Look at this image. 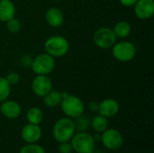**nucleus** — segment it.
<instances>
[{
  "label": "nucleus",
  "instance_id": "nucleus-16",
  "mask_svg": "<svg viewBox=\"0 0 154 153\" xmlns=\"http://www.w3.org/2000/svg\"><path fill=\"white\" fill-rule=\"evenodd\" d=\"M62 95L57 90H51L47 95L43 96V103L48 107H55L61 102Z\"/></svg>",
  "mask_w": 154,
  "mask_h": 153
},
{
  "label": "nucleus",
  "instance_id": "nucleus-2",
  "mask_svg": "<svg viewBox=\"0 0 154 153\" xmlns=\"http://www.w3.org/2000/svg\"><path fill=\"white\" fill-rule=\"evenodd\" d=\"M75 124L69 117H62L59 119L53 126V137L59 142H69L75 134Z\"/></svg>",
  "mask_w": 154,
  "mask_h": 153
},
{
  "label": "nucleus",
  "instance_id": "nucleus-24",
  "mask_svg": "<svg viewBox=\"0 0 154 153\" xmlns=\"http://www.w3.org/2000/svg\"><path fill=\"white\" fill-rule=\"evenodd\" d=\"M6 80L8 81V83L12 86V85H16L19 80H20V76L16 73V72H10L6 75L5 77Z\"/></svg>",
  "mask_w": 154,
  "mask_h": 153
},
{
  "label": "nucleus",
  "instance_id": "nucleus-7",
  "mask_svg": "<svg viewBox=\"0 0 154 153\" xmlns=\"http://www.w3.org/2000/svg\"><path fill=\"white\" fill-rule=\"evenodd\" d=\"M93 40L97 47L101 49H110L116 42L117 37L113 29L109 27H101L94 32Z\"/></svg>",
  "mask_w": 154,
  "mask_h": 153
},
{
  "label": "nucleus",
  "instance_id": "nucleus-22",
  "mask_svg": "<svg viewBox=\"0 0 154 153\" xmlns=\"http://www.w3.org/2000/svg\"><path fill=\"white\" fill-rule=\"evenodd\" d=\"M75 119H77L76 123L74 122L75 129L79 131V132H85L88 129V124H89L88 119L86 116H84L83 115H81L80 116H79V117H77Z\"/></svg>",
  "mask_w": 154,
  "mask_h": 153
},
{
  "label": "nucleus",
  "instance_id": "nucleus-4",
  "mask_svg": "<svg viewBox=\"0 0 154 153\" xmlns=\"http://www.w3.org/2000/svg\"><path fill=\"white\" fill-rule=\"evenodd\" d=\"M73 151L77 153H89L95 151L96 141L94 137L85 132L74 134L69 141Z\"/></svg>",
  "mask_w": 154,
  "mask_h": 153
},
{
  "label": "nucleus",
  "instance_id": "nucleus-14",
  "mask_svg": "<svg viewBox=\"0 0 154 153\" xmlns=\"http://www.w3.org/2000/svg\"><path fill=\"white\" fill-rule=\"evenodd\" d=\"M45 19L51 27H60L64 22V14L57 7H51L45 13Z\"/></svg>",
  "mask_w": 154,
  "mask_h": 153
},
{
  "label": "nucleus",
  "instance_id": "nucleus-18",
  "mask_svg": "<svg viewBox=\"0 0 154 153\" xmlns=\"http://www.w3.org/2000/svg\"><path fill=\"white\" fill-rule=\"evenodd\" d=\"M113 31L117 38H125L130 35L132 27L128 22L121 21V22H118L115 25Z\"/></svg>",
  "mask_w": 154,
  "mask_h": 153
},
{
  "label": "nucleus",
  "instance_id": "nucleus-26",
  "mask_svg": "<svg viewBox=\"0 0 154 153\" xmlns=\"http://www.w3.org/2000/svg\"><path fill=\"white\" fill-rule=\"evenodd\" d=\"M121 5L125 6V7H131L134 6L138 0H119Z\"/></svg>",
  "mask_w": 154,
  "mask_h": 153
},
{
  "label": "nucleus",
  "instance_id": "nucleus-9",
  "mask_svg": "<svg viewBox=\"0 0 154 153\" xmlns=\"http://www.w3.org/2000/svg\"><path fill=\"white\" fill-rule=\"evenodd\" d=\"M52 88V82L48 75H37L32 83L33 93L40 97H43Z\"/></svg>",
  "mask_w": 154,
  "mask_h": 153
},
{
  "label": "nucleus",
  "instance_id": "nucleus-21",
  "mask_svg": "<svg viewBox=\"0 0 154 153\" xmlns=\"http://www.w3.org/2000/svg\"><path fill=\"white\" fill-rule=\"evenodd\" d=\"M19 153H46L42 146L37 143H27L23 146Z\"/></svg>",
  "mask_w": 154,
  "mask_h": 153
},
{
  "label": "nucleus",
  "instance_id": "nucleus-17",
  "mask_svg": "<svg viewBox=\"0 0 154 153\" xmlns=\"http://www.w3.org/2000/svg\"><path fill=\"white\" fill-rule=\"evenodd\" d=\"M26 118L29 124H40L43 119V113L42 111L36 106L31 107L28 109L26 114Z\"/></svg>",
  "mask_w": 154,
  "mask_h": 153
},
{
  "label": "nucleus",
  "instance_id": "nucleus-28",
  "mask_svg": "<svg viewBox=\"0 0 154 153\" xmlns=\"http://www.w3.org/2000/svg\"><path fill=\"white\" fill-rule=\"evenodd\" d=\"M53 1H62V0H53Z\"/></svg>",
  "mask_w": 154,
  "mask_h": 153
},
{
  "label": "nucleus",
  "instance_id": "nucleus-10",
  "mask_svg": "<svg viewBox=\"0 0 154 153\" xmlns=\"http://www.w3.org/2000/svg\"><path fill=\"white\" fill-rule=\"evenodd\" d=\"M42 131L38 124H25L21 131L22 139L26 143H37L42 138Z\"/></svg>",
  "mask_w": 154,
  "mask_h": 153
},
{
  "label": "nucleus",
  "instance_id": "nucleus-25",
  "mask_svg": "<svg viewBox=\"0 0 154 153\" xmlns=\"http://www.w3.org/2000/svg\"><path fill=\"white\" fill-rule=\"evenodd\" d=\"M73 149L71 144L69 142H60L59 145V152L60 153H72Z\"/></svg>",
  "mask_w": 154,
  "mask_h": 153
},
{
  "label": "nucleus",
  "instance_id": "nucleus-3",
  "mask_svg": "<svg viewBox=\"0 0 154 153\" xmlns=\"http://www.w3.org/2000/svg\"><path fill=\"white\" fill-rule=\"evenodd\" d=\"M44 50L46 53H48L53 58L63 57L69 52V42L63 36H51L44 42Z\"/></svg>",
  "mask_w": 154,
  "mask_h": 153
},
{
  "label": "nucleus",
  "instance_id": "nucleus-11",
  "mask_svg": "<svg viewBox=\"0 0 154 153\" xmlns=\"http://www.w3.org/2000/svg\"><path fill=\"white\" fill-rule=\"evenodd\" d=\"M134 6L135 15L141 20H148L154 14L153 0H138Z\"/></svg>",
  "mask_w": 154,
  "mask_h": 153
},
{
  "label": "nucleus",
  "instance_id": "nucleus-29",
  "mask_svg": "<svg viewBox=\"0 0 154 153\" xmlns=\"http://www.w3.org/2000/svg\"><path fill=\"white\" fill-rule=\"evenodd\" d=\"M89 153H96V152H95V151H91V152H89Z\"/></svg>",
  "mask_w": 154,
  "mask_h": 153
},
{
  "label": "nucleus",
  "instance_id": "nucleus-19",
  "mask_svg": "<svg viewBox=\"0 0 154 153\" xmlns=\"http://www.w3.org/2000/svg\"><path fill=\"white\" fill-rule=\"evenodd\" d=\"M91 125L92 128L94 129V131H96L97 133H103L105 130L107 129L108 127V122H107V118L104 117L103 115H96L91 122Z\"/></svg>",
  "mask_w": 154,
  "mask_h": 153
},
{
  "label": "nucleus",
  "instance_id": "nucleus-15",
  "mask_svg": "<svg viewBox=\"0 0 154 153\" xmlns=\"http://www.w3.org/2000/svg\"><path fill=\"white\" fill-rule=\"evenodd\" d=\"M15 15V5L11 0H0V21L6 23Z\"/></svg>",
  "mask_w": 154,
  "mask_h": 153
},
{
  "label": "nucleus",
  "instance_id": "nucleus-8",
  "mask_svg": "<svg viewBox=\"0 0 154 153\" xmlns=\"http://www.w3.org/2000/svg\"><path fill=\"white\" fill-rule=\"evenodd\" d=\"M101 133V142L106 149L110 151H117L123 146L124 138L118 130L107 128Z\"/></svg>",
  "mask_w": 154,
  "mask_h": 153
},
{
  "label": "nucleus",
  "instance_id": "nucleus-23",
  "mask_svg": "<svg viewBox=\"0 0 154 153\" xmlns=\"http://www.w3.org/2000/svg\"><path fill=\"white\" fill-rule=\"evenodd\" d=\"M6 28L10 32L16 33L21 29V23L18 19H15L14 17L10 19L6 22Z\"/></svg>",
  "mask_w": 154,
  "mask_h": 153
},
{
  "label": "nucleus",
  "instance_id": "nucleus-13",
  "mask_svg": "<svg viewBox=\"0 0 154 153\" xmlns=\"http://www.w3.org/2000/svg\"><path fill=\"white\" fill-rule=\"evenodd\" d=\"M1 114L8 119L17 118L22 112L21 106L14 100H5L0 106Z\"/></svg>",
  "mask_w": 154,
  "mask_h": 153
},
{
  "label": "nucleus",
  "instance_id": "nucleus-6",
  "mask_svg": "<svg viewBox=\"0 0 154 153\" xmlns=\"http://www.w3.org/2000/svg\"><path fill=\"white\" fill-rule=\"evenodd\" d=\"M32 69L36 75H49L55 68V60L48 53H42L32 61Z\"/></svg>",
  "mask_w": 154,
  "mask_h": 153
},
{
  "label": "nucleus",
  "instance_id": "nucleus-1",
  "mask_svg": "<svg viewBox=\"0 0 154 153\" xmlns=\"http://www.w3.org/2000/svg\"><path fill=\"white\" fill-rule=\"evenodd\" d=\"M61 95L62 99L60 105L61 106L62 112L67 117L73 119L83 115L85 106L83 101L79 97L69 95L66 92L61 93Z\"/></svg>",
  "mask_w": 154,
  "mask_h": 153
},
{
  "label": "nucleus",
  "instance_id": "nucleus-12",
  "mask_svg": "<svg viewBox=\"0 0 154 153\" xmlns=\"http://www.w3.org/2000/svg\"><path fill=\"white\" fill-rule=\"evenodd\" d=\"M119 109V103L116 99L106 98L99 103L97 112L100 115H103L106 118H111L118 114Z\"/></svg>",
  "mask_w": 154,
  "mask_h": 153
},
{
  "label": "nucleus",
  "instance_id": "nucleus-27",
  "mask_svg": "<svg viewBox=\"0 0 154 153\" xmlns=\"http://www.w3.org/2000/svg\"><path fill=\"white\" fill-rule=\"evenodd\" d=\"M98 106L99 103H97V101H91L88 104V108L91 112H97L98 110Z\"/></svg>",
  "mask_w": 154,
  "mask_h": 153
},
{
  "label": "nucleus",
  "instance_id": "nucleus-20",
  "mask_svg": "<svg viewBox=\"0 0 154 153\" xmlns=\"http://www.w3.org/2000/svg\"><path fill=\"white\" fill-rule=\"evenodd\" d=\"M11 94V85L5 78H0V102L6 100Z\"/></svg>",
  "mask_w": 154,
  "mask_h": 153
},
{
  "label": "nucleus",
  "instance_id": "nucleus-5",
  "mask_svg": "<svg viewBox=\"0 0 154 153\" xmlns=\"http://www.w3.org/2000/svg\"><path fill=\"white\" fill-rule=\"evenodd\" d=\"M112 54L116 60L122 62L132 60L136 54V47L131 41H119L116 42L112 47Z\"/></svg>",
  "mask_w": 154,
  "mask_h": 153
}]
</instances>
